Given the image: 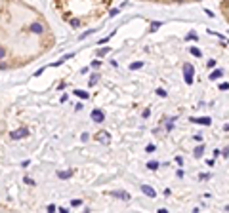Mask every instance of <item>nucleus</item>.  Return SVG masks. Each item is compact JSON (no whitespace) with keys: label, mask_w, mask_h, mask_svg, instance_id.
<instances>
[{"label":"nucleus","mask_w":229,"mask_h":213,"mask_svg":"<svg viewBox=\"0 0 229 213\" xmlns=\"http://www.w3.org/2000/svg\"><path fill=\"white\" fill-rule=\"evenodd\" d=\"M143 192L149 194V196H155V190H153V188H149V186H145V185H143Z\"/></svg>","instance_id":"nucleus-1"},{"label":"nucleus","mask_w":229,"mask_h":213,"mask_svg":"<svg viewBox=\"0 0 229 213\" xmlns=\"http://www.w3.org/2000/svg\"><path fill=\"white\" fill-rule=\"evenodd\" d=\"M92 118H94V120H98V122H101V118H103V116H101V112H98V110H96L94 114H92Z\"/></svg>","instance_id":"nucleus-2"}]
</instances>
